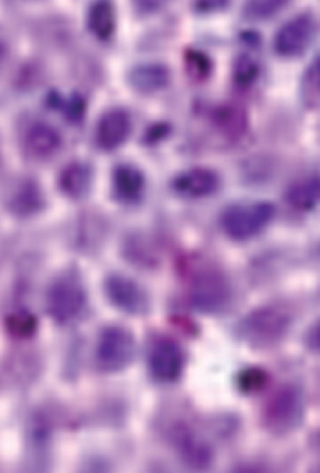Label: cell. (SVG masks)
Returning a JSON list of instances; mask_svg holds the SVG:
<instances>
[{
	"label": "cell",
	"mask_w": 320,
	"mask_h": 473,
	"mask_svg": "<svg viewBox=\"0 0 320 473\" xmlns=\"http://www.w3.org/2000/svg\"><path fill=\"white\" fill-rule=\"evenodd\" d=\"M291 304L289 301L267 305L250 313L239 326L242 339L257 348L280 342L294 322V307Z\"/></svg>",
	"instance_id": "obj_1"
},
{
	"label": "cell",
	"mask_w": 320,
	"mask_h": 473,
	"mask_svg": "<svg viewBox=\"0 0 320 473\" xmlns=\"http://www.w3.org/2000/svg\"><path fill=\"white\" fill-rule=\"evenodd\" d=\"M87 300L80 276L69 270L59 274L49 284L45 295L46 311L57 323L68 324L83 314Z\"/></svg>",
	"instance_id": "obj_2"
},
{
	"label": "cell",
	"mask_w": 320,
	"mask_h": 473,
	"mask_svg": "<svg viewBox=\"0 0 320 473\" xmlns=\"http://www.w3.org/2000/svg\"><path fill=\"white\" fill-rule=\"evenodd\" d=\"M135 344L132 333L125 328L112 325L99 333L95 348V362L104 373L124 370L132 361Z\"/></svg>",
	"instance_id": "obj_3"
},
{
	"label": "cell",
	"mask_w": 320,
	"mask_h": 473,
	"mask_svg": "<svg viewBox=\"0 0 320 473\" xmlns=\"http://www.w3.org/2000/svg\"><path fill=\"white\" fill-rule=\"evenodd\" d=\"M274 212L273 206L264 201L235 204L222 213V226L231 238L247 240L266 228Z\"/></svg>",
	"instance_id": "obj_4"
},
{
	"label": "cell",
	"mask_w": 320,
	"mask_h": 473,
	"mask_svg": "<svg viewBox=\"0 0 320 473\" xmlns=\"http://www.w3.org/2000/svg\"><path fill=\"white\" fill-rule=\"evenodd\" d=\"M316 22L309 13L296 15L284 22L275 31L272 46L280 57L296 59L304 55L311 46Z\"/></svg>",
	"instance_id": "obj_5"
},
{
	"label": "cell",
	"mask_w": 320,
	"mask_h": 473,
	"mask_svg": "<svg viewBox=\"0 0 320 473\" xmlns=\"http://www.w3.org/2000/svg\"><path fill=\"white\" fill-rule=\"evenodd\" d=\"M302 415V398L299 390L285 385L275 391L267 401L263 422L272 432H287L296 427Z\"/></svg>",
	"instance_id": "obj_6"
},
{
	"label": "cell",
	"mask_w": 320,
	"mask_h": 473,
	"mask_svg": "<svg viewBox=\"0 0 320 473\" xmlns=\"http://www.w3.org/2000/svg\"><path fill=\"white\" fill-rule=\"evenodd\" d=\"M185 358L181 346L167 337L154 339L147 351V367L151 377L160 383L171 384L182 376Z\"/></svg>",
	"instance_id": "obj_7"
},
{
	"label": "cell",
	"mask_w": 320,
	"mask_h": 473,
	"mask_svg": "<svg viewBox=\"0 0 320 473\" xmlns=\"http://www.w3.org/2000/svg\"><path fill=\"white\" fill-rule=\"evenodd\" d=\"M190 293L193 305L206 313L221 311L227 305L230 296L226 279L213 270H202L197 274L192 279Z\"/></svg>",
	"instance_id": "obj_8"
},
{
	"label": "cell",
	"mask_w": 320,
	"mask_h": 473,
	"mask_svg": "<svg viewBox=\"0 0 320 473\" xmlns=\"http://www.w3.org/2000/svg\"><path fill=\"white\" fill-rule=\"evenodd\" d=\"M103 291L109 303L121 311L140 314L148 309V298L143 289L123 275L109 274L104 280Z\"/></svg>",
	"instance_id": "obj_9"
},
{
	"label": "cell",
	"mask_w": 320,
	"mask_h": 473,
	"mask_svg": "<svg viewBox=\"0 0 320 473\" xmlns=\"http://www.w3.org/2000/svg\"><path fill=\"white\" fill-rule=\"evenodd\" d=\"M131 130L129 113L123 108H112L104 112L97 122L95 143L103 151H113L126 141Z\"/></svg>",
	"instance_id": "obj_10"
},
{
	"label": "cell",
	"mask_w": 320,
	"mask_h": 473,
	"mask_svg": "<svg viewBox=\"0 0 320 473\" xmlns=\"http://www.w3.org/2000/svg\"><path fill=\"white\" fill-rule=\"evenodd\" d=\"M170 437L178 453L188 465L195 468L208 466L213 459L209 445L199 439L183 423L175 425Z\"/></svg>",
	"instance_id": "obj_11"
},
{
	"label": "cell",
	"mask_w": 320,
	"mask_h": 473,
	"mask_svg": "<svg viewBox=\"0 0 320 473\" xmlns=\"http://www.w3.org/2000/svg\"><path fill=\"white\" fill-rule=\"evenodd\" d=\"M62 143L59 131L51 124L41 121L31 124L25 130L22 145L25 153L36 159L54 156Z\"/></svg>",
	"instance_id": "obj_12"
},
{
	"label": "cell",
	"mask_w": 320,
	"mask_h": 473,
	"mask_svg": "<svg viewBox=\"0 0 320 473\" xmlns=\"http://www.w3.org/2000/svg\"><path fill=\"white\" fill-rule=\"evenodd\" d=\"M171 71L160 62L135 65L127 73L128 85L141 94H153L166 89L171 82Z\"/></svg>",
	"instance_id": "obj_13"
},
{
	"label": "cell",
	"mask_w": 320,
	"mask_h": 473,
	"mask_svg": "<svg viewBox=\"0 0 320 473\" xmlns=\"http://www.w3.org/2000/svg\"><path fill=\"white\" fill-rule=\"evenodd\" d=\"M219 185L217 174L207 168H195L179 174L174 180V189L188 198H201L216 191Z\"/></svg>",
	"instance_id": "obj_14"
},
{
	"label": "cell",
	"mask_w": 320,
	"mask_h": 473,
	"mask_svg": "<svg viewBox=\"0 0 320 473\" xmlns=\"http://www.w3.org/2000/svg\"><path fill=\"white\" fill-rule=\"evenodd\" d=\"M112 187L114 194L119 201L132 204L140 199L144 179L137 168L129 164H120L112 173Z\"/></svg>",
	"instance_id": "obj_15"
},
{
	"label": "cell",
	"mask_w": 320,
	"mask_h": 473,
	"mask_svg": "<svg viewBox=\"0 0 320 473\" xmlns=\"http://www.w3.org/2000/svg\"><path fill=\"white\" fill-rule=\"evenodd\" d=\"M213 119L218 129L232 139L241 137L247 128L246 110L237 103H227L217 106L213 110Z\"/></svg>",
	"instance_id": "obj_16"
},
{
	"label": "cell",
	"mask_w": 320,
	"mask_h": 473,
	"mask_svg": "<svg viewBox=\"0 0 320 473\" xmlns=\"http://www.w3.org/2000/svg\"><path fill=\"white\" fill-rule=\"evenodd\" d=\"M86 26L90 33L100 41H107L114 35L116 15L113 4L108 1L92 3L86 15Z\"/></svg>",
	"instance_id": "obj_17"
},
{
	"label": "cell",
	"mask_w": 320,
	"mask_h": 473,
	"mask_svg": "<svg viewBox=\"0 0 320 473\" xmlns=\"http://www.w3.org/2000/svg\"><path fill=\"white\" fill-rule=\"evenodd\" d=\"M43 206V198L38 184L32 180L20 184L12 195L9 207L15 215L28 217L38 213Z\"/></svg>",
	"instance_id": "obj_18"
},
{
	"label": "cell",
	"mask_w": 320,
	"mask_h": 473,
	"mask_svg": "<svg viewBox=\"0 0 320 473\" xmlns=\"http://www.w3.org/2000/svg\"><path fill=\"white\" fill-rule=\"evenodd\" d=\"M287 201L294 208L307 211L320 204V176L300 180L290 187Z\"/></svg>",
	"instance_id": "obj_19"
},
{
	"label": "cell",
	"mask_w": 320,
	"mask_h": 473,
	"mask_svg": "<svg viewBox=\"0 0 320 473\" xmlns=\"http://www.w3.org/2000/svg\"><path fill=\"white\" fill-rule=\"evenodd\" d=\"M89 168L82 163L72 162L61 171L58 183L61 191L72 198H79L88 189L90 182Z\"/></svg>",
	"instance_id": "obj_20"
},
{
	"label": "cell",
	"mask_w": 320,
	"mask_h": 473,
	"mask_svg": "<svg viewBox=\"0 0 320 473\" xmlns=\"http://www.w3.org/2000/svg\"><path fill=\"white\" fill-rule=\"evenodd\" d=\"M259 74V64L250 54L242 52L234 58L231 75L232 85L238 92L243 93L251 89Z\"/></svg>",
	"instance_id": "obj_21"
},
{
	"label": "cell",
	"mask_w": 320,
	"mask_h": 473,
	"mask_svg": "<svg viewBox=\"0 0 320 473\" xmlns=\"http://www.w3.org/2000/svg\"><path fill=\"white\" fill-rule=\"evenodd\" d=\"M183 64L186 75L195 84L207 82L214 69L211 57L201 50L195 48H188L184 50Z\"/></svg>",
	"instance_id": "obj_22"
},
{
	"label": "cell",
	"mask_w": 320,
	"mask_h": 473,
	"mask_svg": "<svg viewBox=\"0 0 320 473\" xmlns=\"http://www.w3.org/2000/svg\"><path fill=\"white\" fill-rule=\"evenodd\" d=\"M4 323L8 333L18 339L32 337L38 326L36 317L25 309H17L9 313Z\"/></svg>",
	"instance_id": "obj_23"
},
{
	"label": "cell",
	"mask_w": 320,
	"mask_h": 473,
	"mask_svg": "<svg viewBox=\"0 0 320 473\" xmlns=\"http://www.w3.org/2000/svg\"><path fill=\"white\" fill-rule=\"evenodd\" d=\"M300 92L307 104L316 103L320 99V55L307 65L302 75Z\"/></svg>",
	"instance_id": "obj_24"
},
{
	"label": "cell",
	"mask_w": 320,
	"mask_h": 473,
	"mask_svg": "<svg viewBox=\"0 0 320 473\" xmlns=\"http://www.w3.org/2000/svg\"><path fill=\"white\" fill-rule=\"evenodd\" d=\"M288 3L287 1H248L243 6L242 15L249 21H264L277 15Z\"/></svg>",
	"instance_id": "obj_25"
},
{
	"label": "cell",
	"mask_w": 320,
	"mask_h": 473,
	"mask_svg": "<svg viewBox=\"0 0 320 473\" xmlns=\"http://www.w3.org/2000/svg\"><path fill=\"white\" fill-rule=\"evenodd\" d=\"M268 381L266 372L259 368H249L238 375L236 384L243 393H255L262 390Z\"/></svg>",
	"instance_id": "obj_26"
},
{
	"label": "cell",
	"mask_w": 320,
	"mask_h": 473,
	"mask_svg": "<svg viewBox=\"0 0 320 473\" xmlns=\"http://www.w3.org/2000/svg\"><path fill=\"white\" fill-rule=\"evenodd\" d=\"M86 109V101L81 93L74 91L67 99H64L61 110L66 118L70 122L78 124L84 119Z\"/></svg>",
	"instance_id": "obj_27"
},
{
	"label": "cell",
	"mask_w": 320,
	"mask_h": 473,
	"mask_svg": "<svg viewBox=\"0 0 320 473\" xmlns=\"http://www.w3.org/2000/svg\"><path fill=\"white\" fill-rule=\"evenodd\" d=\"M170 132V126L165 122H157L149 126L144 131L142 142L147 145H155L163 140Z\"/></svg>",
	"instance_id": "obj_28"
},
{
	"label": "cell",
	"mask_w": 320,
	"mask_h": 473,
	"mask_svg": "<svg viewBox=\"0 0 320 473\" xmlns=\"http://www.w3.org/2000/svg\"><path fill=\"white\" fill-rule=\"evenodd\" d=\"M231 5L230 1L200 0L195 1L192 4L194 13L199 15L215 13L227 9Z\"/></svg>",
	"instance_id": "obj_29"
},
{
	"label": "cell",
	"mask_w": 320,
	"mask_h": 473,
	"mask_svg": "<svg viewBox=\"0 0 320 473\" xmlns=\"http://www.w3.org/2000/svg\"><path fill=\"white\" fill-rule=\"evenodd\" d=\"M304 344L309 351L320 354V318L307 328L304 335Z\"/></svg>",
	"instance_id": "obj_30"
},
{
	"label": "cell",
	"mask_w": 320,
	"mask_h": 473,
	"mask_svg": "<svg viewBox=\"0 0 320 473\" xmlns=\"http://www.w3.org/2000/svg\"><path fill=\"white\" fill-rule=\"evenodd\" d=\"M38 77V66L32 64H27L20 69L17 76V82L21 87H27V85H31Z\"/></svg>",
	"instance_id": "obj_31"
},
{
	"label": "cell",
	"mask_w": 320,
	"mask_h": 473,
	"mask_svg": "<svg viewBox=\"0 0 320 473\" xmlns=\"http://www.w3.org/2000/svg\"><path fill=\"white\" fill-rule=\"evenodd\" d=\"M136 11L139 15H146L158 12L165 4L162 1H134Z\"/></svg>",
	"instance_id": "obj_32"
},
{
	"label": "cell",
	"mask_w": 320,
	"mask_h": 473,
	"mask_svg": "<svg viewBox=\"0 0 320 473\" xmlns=\"http://www.w3.org/2000/svg\"><path fill=\"white\" fill-rule=\"evenodd\" d=\"M63 101V96L56 89H51L46 94L45 103L52 109L61 110Z\"/></svg>",
	"instance_id": "obj_33"
},
{
	"label": "cell",
	"mask_w": 320,
	"mask_h": 473,
	"mask_svg": "<svg viewBox=\"0 0 320 473\" xmlns=\"http://www.w3.org/2000/svg\"><path fill=\"white\" fill-rule=\"evenodd\" d=\"M241 42L251 48H256L261 43L260 36L254 31H244L240 36Z\"/></svg>",
	"instance_id": "obj_34"
},
{
	"label": "cell",
	"mask_w": 320,
	"mask_h": 473,
	"mask_svg": "<svg viewBox=\"0 0 320 473\" xmlns=\"http://www.w3.org/2000/svg\"><path fill=\"white\" fill-rule=\"evenodd\" d=\"M319 296H320V290H319Z\"/></svg>",
	"instance_id": "obj_35"
}]
</instances>
